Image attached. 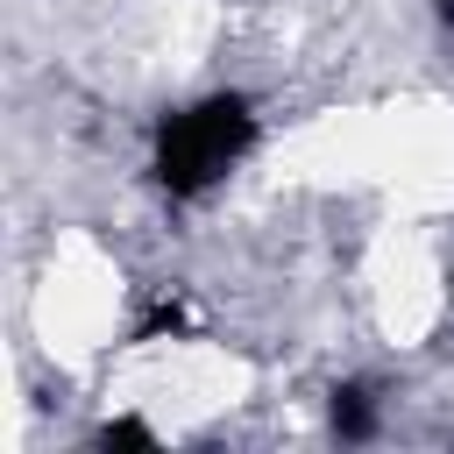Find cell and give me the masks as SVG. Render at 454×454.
Returning a JSON list of instances; mask_svg holds the SVG:
<instances>
[{
	"mask_svg": "<svg viewBox=\"0 0 454 454\" xmlns=\"http://www.w3.org/2000/svg\"><path fill=\"white\" fill-rule=\"evenodd\" d=\"M255 142V114L241 92H213L199 106H177L163 128H156V177L170 199H199L241 149Z\"/></svg>",
	"mask_w": 454,
	"mask_h": 454,
	"instance_id": "6da1fadb",
	"label": "cell"
},
{
	"mask_svg": "<svg viewBox=\"0 0 454 454\" xmlns=\"http://www.w3.org/2000/svg\"><path fill=\"white\" fill-rule=\"evenodd\" d=\"M333 433L340 440H369L376 433V411H369V390L362 383H340L333 390Z\"/></svg>",
	"mask_w": 454,
	"mask_h": 454,
	"instance_id": "7a4b0ae2",
	"label": "cell"
},
{
	"mask_svg": "<svg viewBox=\"0 0 454 454\" xmlns=\"http://www.w3.org/2000/svg\"><path fill=\"white\" fill-rule=\"evenodd\" d=\"M99 447H156V440L142 419H114V426H99Z\"/></svg>",
	"mask_w": 454,
	"mask_h": 454,
	"instance_id": "3957f363",
	"label": "cell"
},
{
	"mask_svg": "<svg viewBox=\"0 0 454 454\" xmlns=\"http://www.w3.org/2000/svg\"><path fill=\"white\" fill-rule=\"evenodd\" d=\"M440 21H447V28H454V0H440Z\"/></svg>",
	"mask_w": 454,
	"mask_h": 454,
	"instance_id": "277c9868",
	"label": "cell"
}]
</instances>
